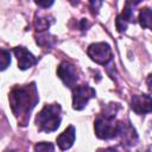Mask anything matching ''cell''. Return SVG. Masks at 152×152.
Segmentation results:
<instances>
[{
	"label": "cell",
	"mask_w": 152,
	"mask_h": 152,
	"mask_svg": "<svg viewBox=\"0 0 152 152\" xmlns=\"http://www.w3.org/2000/svg\"><path fill=\"white\" fill-rule=\"evenodd\" d=\"M11 109L19 124L25 126L30 119V113L37 104L39 97L34 83L14 87L8 96Z\"/></svg>",
	"instance_id": "6da1fadb"
},
{
	"label": "cell",
	"mask_w": 152,
	"mask_h": 152,
	"mask_svg": "<svg viewBox=\"0 0 152 152\" xmlns=\"http://www.w3.org/2000/svg\"><path fill=\"white\" fill-rule=\"evenodd\" d=\"M119 109L116 103H109L103 113H101L94 122V131L100 139H112L116 137L119 121H115V115Z\"/></svg>",
	"instance_id": "7a4b0ae2"
},
{
	"label": "cell",
	"mask_w": 152,
	"mask_h": 152,
	"mask_svg": "<svg viewBox=\"0 0 152 152\" xmlns=\"http://www.w3.org/2000/svg\"><path fill=\"white\" fill-rule=\"evenodd\" d=\"M61 124V106L58 103L45 104L36 116V125L42 132H53Z\"/></svg>",
	"instance_id": "3957f363"
},
{
	"label": "cell",
	"mask_w": 152,
	"mask_h": 152,
	"mask_svg": "<svg viewBox=\"0 0 152 152\" xmlns=\"http://www.w3.org/2000/svg\"><path fill=\"white\" fill-rule=\"evenodd\" d=\"M88 56L91 61H94L97 64H107L112 59V49L107 43H94L89 45L87 50Z\"/></svg>",
	"instance_id": "277c9868"
},
{
	"label": "cell",
	"mask_w": 152,
	"mask_h": 152,
	"mask_svg": "<svg viewBox=\"0 0 152 152\" xmlns=\"http://www.w3.org/2000/svg\"><path fill=\"white\" fill-rule=\"evenodd\" d=\"M95 89L88 84L75 87L72 90V108L76 110L83 109L87 106L88 101L95 96Z\"/></svg>",
	"instance_id": "5b68a950"
},
{
	"label": "cell",
	"mask_w": 152,
	"mask_h": 152,
	"mask_svg": "<svg viewBox=\"0 0 152 152\" xmlns=\"http://www.w3.org/2000/svg\"><path fill=\"white\" fill-rule=\"evenodd\" d=\"M57 75L63 81V83L69 88H75L77 81V70L70 62H62L57 68Z\"/></svg>",
	"instance_id": "8992f818"
},
{
	"label": "cell",
	"mask_w": 152,
	"mask_h": 152,
	"mask_svg": "<svg viewBox=\"0 0 152 152\" xmlns=\"http://www.w3.org/2000/svg\"><path fill=\"white\" fill-rule=\"evenodd\" d=\"M131 107L137 114H146L152 112V97L146 94H135L132 96Z\"/></svg>",
	"instance_id": "52a82bcc"
},
{
	"label": "cell",
	"mask_w": 152,
	"mask_h": 152,
	"mask_svg": "<svg viewBox=\"0 0 152 152\" xmlns=\"http://www.w3.org/2000/svg\"><path fill=\"white\" fill-rule=\"evenodd\" d=\"M116 137L120 138L122 144L128 145V146L134 145L138 140L135 129L129 125V122H125V121H119V128H118Z\"/></svg>",
	"instance_id": "ba28073f"
},
{
	"label": "cell",
	"mask_w": 152,
	"mask_h": 152,
	"mask_svg": "<svg viewBox=\"0 0 152 152\" xmlns=\"http://www.w3.org/2000/svg\"><path fill=\"white\" fill-rule=\"evenodd\" d=\"M17 59H18V68L21 70H26L31 66H33L37 63V58L25 48L23 46H17L13 50Z\"/></svg>",
	"instance_id": "9c48e42d"
},
{
	"label": "cell",
	"mask_w": 152,
	"mask_h": 152,
	"mask_svg": "<svg viewBox=\"0 0 152 152\" xmlns=\"http://www.w3.org/2000/svg\"><path fill=\"white\" fill-rule=\"evenodd\" d=\"M75 141V128L74 126H69L64 129L63 133H61L57 137V145L61 150H68L72 146Z\"/></svg>",
	"instance_id": "30bf717a"
},
{
	"label": "cell",
	"mask_w": 152,
	"mask_h": 152,
	"mask_svg": "<svg viewBox=\"0 0 152 152\" xmlns=\"http://www.w3.org/2000/svg\"><path fill=\"white\" fill-rule=\"evenodd\" d=\"M133 12H134L133 7H129V6L125 5L124 11L116 18V28H118L119 32H124L127 28V25L132 21Z\"/></svg>",
	"instance_id": "8fae6325"
},
{
	"label": "cell",
	"mask_w": 152,
	"mask_h": 152,
	"mask_svg": "<svg viewBox=\"0 0 152 152\" xmlns=\"http://www.w3.org/2000/svg\"><path fill=\"white\" fill-rule=\"evenodd\" d=\"M139 23L144 28L152 30V10L148 7L141 8L139 12Z\"/></svg>",
	"instance_id": "7c38bea8"
},
{
	"label": "cell",
	"mask_w": 152,
	"mask_h": 152,
	"mask_svg": "<svg viewBox=\"0 0 152 152\" xmlns=\"http://www.w3.org/2000/svg\"><path fill=\"white\" fill-rule=\"evenodd\" d=\"M36 42L38 45H40L43 48H50L51 49L57 43V39H56V37L51 36L50 33H46V32L42 33L40 32V34L36 36Z\"/></svg>",
	"instance_id": "4fadbf2b"
},
{
	"label": "cell",
	"mask_w": 152,
	"mask_h": 152,
	"mask_svg": "<svg viewBox=\"0 0 152 152\" xmlns=\"http://www.w3.org/2000/svg\"><path fill=\"white\" fill-rule=\"evenodd\" d=\"M52 23H53V20L49 19L48 15H45V17H39L38 15L34 19V27H36V30L38 32H44V31H46L50 27V25Z\"/></svg>",
	"instance_id": "5bb4252c"
},
{
	"label": "cell",
	"mask_w": 152,
	"mask_h": 152,
	"mask_svg": "<svg viewBox=\"0 0 152 152\" xmlns=\"http://www.w3.org/2000/svg\"><path fill=\"white\" fill-rule=\"evenodd\" d=\"M11 64V53L10 51L1 49V70H5Z\"/></svg>",
	"instance_id": "9a60e30c"
},
{
	"label": "cell",
	"mask_w": 152,
	"mask_h": 152,
	"mask_svg": "<svg viewBox=\"0 0 152 152\" xmlns=\"http://www.w3.org/2000/svg\"><path fill=\"white\" fill-rule=\"evenodd\" d=\"M55 146L50 142H38L34 146V151H53Z\"/></svg>",
	"instance_id": "2e32d148"
},
{
	"label": "cell",
	"mask_w": 152,
	"mask_h": 152,
	"mask_svg": "<svg viewBox=\"0 0 152 152\" xmlns=\"http://www.w3.org/2000/svg\"><path fill=\"white\" fill-rule=\"evenodd\" d=\"M53 1H55V0H34V2H36L39 7H42V8H48V7H50V6L53 4Z\"/></svg>",
	"instance_id": "e0dca14e"
},
{
	"label": "cell",
	"mask_w": 152,
	"mask_h": 152,
	"mask_svg": "<svg viewBox=\"0 0 152 152\" xmlns=\"http://www.w3.org/2000/svg\"><path fill=\"white\" fill-rule=\"evenodd\" d=\"M102 1L103 0H89V4H90V7H91V10L96 13L97 11H99V8L101 7V5H102Z\"/></svg>",
	"instance_id": "ac0fdd59"
},
{
	"label": "cell",
	"mask_w": 152,
	"mask_h": 152,
	"mask_svg": "<svg viewBox=\"0 0 152 152\" xmlns=\"http://www.w3.org/2000/svg\"><path fill=\"white\" fill-rule=\"evenodd\" d=\"M140 1H141V0H126V5L129 6V7H133V8H134Z\"/></svg>",
	"instance_id": "d6986e66"
},
{
	"label": "cell",
	"mask_w": 152,
	"mask_h": 152,
	"mask_svg": "<svg viewBox=\"0 0 152 152\" xmlns=\"http://www.w3.org/2000/svg\"><path fill=\"white\" fill-rule=\"evenodd\" d=\"M146 83H147V88H148V90L152 93V74H150V75L147 76V78H146Z\"/></svg>",
	"instance_id": "ffe728a7"
},
{
	"label": "cell",
	"mask_w": 152,
	"mask_h": 152,
	"mask_svg": "<svg viewBox=\"0 0 152 152\" xmlns=\"http://www.w3.org/2000/svg\"><path fill=\"white\" fill-rule=\"evenodd\" d=\"M69 1H70L72 5H77V4H78V0H69Z\"/></svg>",
	"instance_id": "44dd1931"
}]
</instances>
